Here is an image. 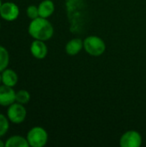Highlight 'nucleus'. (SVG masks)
Segmentation results:
<instances>
[{"label":"nucleus","instance_id":"4","mask_svg":"<svg viewBox=\"0 0 146 147\" xmlns=\"http://www.w3.org/2000/svg\"><path fill=\"white\" fill-rule=\"evenodd\" d=\"M6 116L11 123L21 124L27 117V109L23 104L15 102L8 107Z\"/></svg>","mask_w":146,"mask_h":147},{"label":"nucleus","instance_id":"20","mask_svg":"<svg viewBox=\"0 0 146 147\" xmlns=\"http://www.w3.org/2000/svg\"><path fill=\"white\" fill-rule=\"evenodd\" d=\"M0 29H1V23H0Z\"/></svg>","mask_w":146,"mask_h":147},{"label":"nucleus","instance_id":"8","mask_svg":"<svg viewBox=\"0 0 146 147\" xmlns=\"http://www.w3.org/2000/svg\"><path fill=\"white\" fill-rule=\"evenodd\" d=\"M31 54L37 59H43L47 55V47L43 40H34L30 46Z\"/></svg>","mask_w":146,"mask_h":147},{"label":"nucleus","instance_id":"16","mask_svg":"<svg viewBox=\"0 0 146 147\" xmlns=\"http://www.w3.org/2000/svg\"><path fill=\"white\" fill-rule=\"evenodd\" d=\"M27 16L29 19L31 20H34L37 17L40 16L39 15V9H38V7L35 6V5H29L28 8H27Z\"/></svg>","mask_w":146,"mask_h":147},{"label":"nucleus","instance_id":"18","mask_svg":"<svg viewBox=\"0 0 146 147\" xmlns=\"http://www.w3.org/2000/svg\"><path fill=\"white\" fill-rule=\"evenodd\" d=\"M2 3H3V2H2V0H0V8H1V6H2Z\"/></svg>","mask_w":146,"mask_h":147},{"label":"nucleus","instance_id":"15","mask_svg":"<svg viewBox=\"0 0 146 147\" xmlns=\"http://www.w3.org/2000/svg\"><path fill=\"white\" fill-rule=\"evenodd\" d=\"M9 121L4 115L0 113V138L4 136L9 128Z\"/></svg>","mask_w":146,"mask_h":147},{"label":"nucleus","instance_id":"14","mask_svg":"<svg viewBox=\"0 0 146 147\" xmlns=\"http://www.w3.org/2000/svg\"><path fill=\"white\" fill-rule=\"evenodd\" d=\"M30 94L26 90H20L15 92V102L23 105L27 104L30 101Z\"/></svg>","mask_w":146,"mask_h":147},{"label":"nucleus","instance_id":"13","mask_svg":"<svg viewBox=\"0 0 146 147\" xmlns=\"http://www.w3.org/2000/svg\"><path fill=\"white\" fill-rule=\"evenodd\" d=\"M9 63V54L8 50L3 47L0 46V73L4 71L6 68H8Z\"/></svg>","mask_w":146,"mask_h":147},{"label":"nucleus","instance_id":"5","mask_svg":"<svg viewBox=\"0 0 146 147\" xmlns=\"http://www.w3.org/2000/svg\"><path fill=\"white\" fill-rule=\"evenodd\" d=\"M20 9L17 4L13 2H5L2 3L0 8V16L7 22H13L18 18Z\"/></svg>","mask_w":146,"mask_h":147},{"label":"nucleus","instance_id":"12","mask_svg":"<svg viewBox=\"0 0 146 147\" xmlns=\"http://www.w3.org/2000/svg\"><path fill=\"white\" fill-rule=\"evenodd\" d=\"M27 138L20 135H13L5 141V147H28Z\"/></svg>","mask_w":146,"mask_h":147},{"label":"nucleus","instance_id":"7","mask_svg":"<svg viewBox=\"0 0 146 147\" xmlns=\"http://www.w3.org/2000/svg\"><path fill=\"white\" fill-rule=\"evenodd\" d=\"M15 102V91L13 87L0 85V106L9 107Z\"/></svg>","mask_w":146,"mask_h":147},{"label":"nucleus","instance_id":"17","mask_svg":"<svg viewBox=\"0 0 146 147\" xmlns=\"http://www.w3.org/2000/svg\"><path fill=\"white\" fill-rule=\"evenodd\" d=\"M5 146V142H3L2 140H1V138H0V147H4Z\"/></svg>","mask_w":146,"mask_h":147},{"label":"nucleus","instance_id":"6","mask_svg":"<svg viewBox=\"0 0 146 147\" xmlns=\"http://www.w3.org/2000/svg\"><path fill=\"white\" fill-rule=\"evenodd\" d=\"M121 147H139L142 145V137L140 134L134 130H130L122 134L120 140Z\"/></svg>","mask_w":146,"mask_h":147},{"label":"nucleus","instance_id":"10","mask_svg":"<svg viewBox=\"0 0 146 147\" xmlns=\"http://www.w3.org/2000/svg\"><path fill=\"white\" fill-rule=\"evenodd\" d=\"M83 47V41L79 38H75L67 42L65 46V52L68 55L73 56L79 53Z\"/></svg>","mask_w":146,"mask_h":147},{"label":"nucleus","instance_id":"3","mask_svg":"<svg viewBox=\"0 0 146 147\" xmlns=\"http://www.w3.org/2000/svg\"><path fill=\"white\" fill-rule=\"evenodd\" d=\"M27 140L29 146L43 147L48 140L47 132L41 127H34L27 134Z\"/></svg>","mask_w":146,"mask_h":147},{"label":"nucleus","instance_id":"9","mask_svg":"<svg viewBox=\"0 0 146 147\" xmlns=\"http://www.w3.org/2000/svg\"><path fill=\"white\" fill-rule=\"evenodd\" d=\"M1 78L2 84L9 87H15L18 83V75L12 69L6 68L3 71L1 72Z\"/></svg>","mask_w":146,"mask_h":147},{"label":"nucleus","instance_id":"2","mask_svg":"<svg viewBox=\"0 0 146 147\" xmlns=\"http://www.w3.org/2000/svg\"><path fill=\"white\" fill-rule=\"evenodd\" d=\"M83 48L89 55L97 57L104 53L106 44L102 38L96 35H90L83 40Z\"/></svg>","mask_w":146,"mask_h":147},{"label":"nucleus","instance_id":"19","mask_svg":"<svg viewBox=\"0 0 146 147\" xmlns=\"http://www.w3.org/2000/svg\"><path fill=\"white\" fill-rule=\"evenodd\" d=\"M2 83V78H1V73H0V84Z\"/></svg>","mask_w":146,"mask_h":147},{"label":"nucleus","instance_id":"11","mask_svg":"<svg viewBox=\"0 0 146 147\" xmlns=\"http://www.w3.org/2000/svg\"><path fill=\"white\" fill-rule=\"evenodd\" d=\"M38 9L40 17L48 18L54 12L55 6L52 0H43L42 2L40 3L38 6Z\"/></svg>","mask_w":146,"mask_h":147},{"label":"nucleus","instance_id":"1","mask_svg":"<svg viewBox=\"0 0 146 147\" xmlns=\"http://www.w3.org/2000/svg\"><path fill=\"white\" fill-rule=\"evenodd\" d=\"M28 32L33 39L46 41L52 37L54 30L52 23L47 18L39 16L31 20L28 28Z\"/></svg>","mask_w":146,"mask_h":147}]
</instances>
